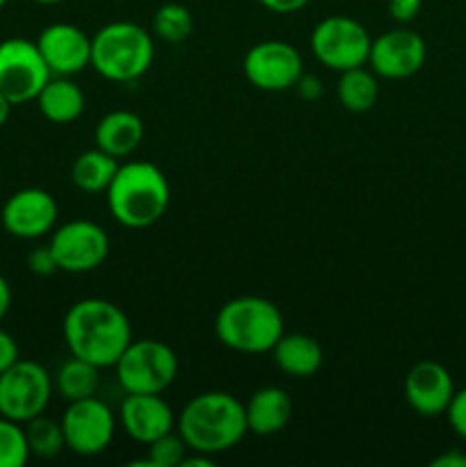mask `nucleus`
Masks as SVG:
<instances>
[{"label": "nucleus", "instance_id": "obj_31", "mask_svg": "<svg viewBox=\"0 0 466 467\" xmlns=\"http://www.w3.org/2000/svg\"><path fill=\"white\" fill-rule=\"evenodd\" d=\"M388 16L396 23H411L420 14V7H423V0H387Z\"/></svg>", "mask_w": 466, "mask_h": 467}, {"label": "nucleus", "instance_id": "obj_17", "mask_svg": "<svg viewBox=\"0 0 466 467\" xmlns=\"http://www.w3.org/2000/svg\"><path fill=\"white\" fill-rule=\"evenodd\" d=\"M119 420L128 436L140 445L158 441L164 433L174 431V410L160 395L146 392H126V400L119 409Z\"/></svg>", "mask_w": 466, "mask_h": 467}, {"label": "nucleus", "instance_id": "obj_27", "mask_svg": "<svg viewBox=\"0 0 466 467\" xmlns=\"http://www.w3.org/2000/svg\"><path fill=\"white\" fill-rule=\"evenodd\" d=\"M26 429L0 415V467H23L30 459Z\"/></svg>", "mask_w": 466, "mask_h": 467}, {"label": "nucleus", "instance_id": "obj_34", "mask_svg": "<svg viewBox=\"0 0 466 467\" xmlns=\"http://www.w3.org/2000/svg\"><path fill=\"white\" fill-rule=\"evenodd\" d=\"M311 0H259L260 7L272 14H295L304 9Z\"/></svg>", "mask_w": 466, "mask_h": 467}, {"label": "nucleus", "instance_id": "obj_25", "mask_svg": "<svg viewBox=\"0 0 466 467\" xmlns=\"http://www.w3.org/2000/svg\"><path fill=\"white\" fill-rule=\"evenodd\" d=\"M151 30L158 39L167 41V44H181L195 30V18H192V12L185 5L164 3L155 9Z\"/></svg>", "mask_w": 466, "mask_h": 467}, {"label": "nucleus", "instance_id": "obj_28", "mask_svg": "<svg viewBox=\"0 0 466 467\" xmlns=\"http://www.w3.org/2000/svg\"><path fill=\"white\" fill-rule=\"evenodd\" d=\"M149 454H146V465L149 467H181L183 459L187 456V445L178 431H169L160 436L158 441L149 442Z\"/></svg>", "mask_w": 466, "mask_h": 467}, {"label": "nucleus", "instance_id": "obj_10", "mask_svg": "<svg viewBox=\"0 0 466 467\" xmlns=\"http://www.w3.org/2000/svg\"><path fill=\"white\" fill-rule=\"evenodd\" d=\"M59 424H62L67 450L85 459L103 454L112 445L117 431V418L112 409L96 395L69 401Z\"/></svg>", "mask_w": 466, "mask_h": 467}, {"label": "nucleus", "instance_id": "obj_39", "mask_svg": "<svg viewBox=\"0 0 466 467\" xmlns=\"http://www.w3.org/2000/svg\"><path fill=\"white\" fill-rule=\"evenodd\" d=\"M5 5H7V0H0V9H3Z\"/></svg>", "mask_w": 466, "mask_h": 467}, {"label": "nucleus", "instance_id": "obj_14", "mask_svg": "<svg viewBox=\"0 0 466 467\" xmlns=\"http://www.w3.org/2000/svg\"><path fill=\"white\" fill-rule=\"evenodd\" d=\"M58 201L41 187H26L14 192L3 205V226L18 240H39L55 231Z\"/></svg>", "mask_w": 466, "mask_h": 467}, {"label": "nucleus", "instance_id": "obj_38", "mask_svg": "<svg viewBox=\"0 0 466 467\" xmlns=\"http://www.w3.org/2000/svg\"><path fill=\"white\" fill-rule=\"evenodd\" d=\"M32 3H37V5H59V3H64V0H32Z\"/></svg>", "mask_w": 466, "mask_h": 467}, {"label": "nucleus", "instance_id": "obj_1", "mask_svg": "<svg viewBox=\"0 0 466 467\" xmlns=\"http://www.w3.org/2000/svg\"><path fill=\"white\" fill-rule=\"evenodd\" d=\"M62 336L71 356L103 369L114 368L119 356L131 345L132 327L117 304L90 296L67 310Z\"/></svg>", "mask_w": 466, "mask_h": 467}, {"label": "nucleus", "instance_id": "obj_33", "mask_svg": "<svg viewBox=\"0 0 466 467\" xmlns=\"http://www.w3.org/2000/svg\"><path fill=\"white\" fill-rule=\"evenodd\" d=\"M295 91L304 100H318L320 96H323L324 87H323V80H320L318 76H313V73H302L300 80H297V85H295Z\"/></svg>", "mask_w": 466, "mask_h": 467}, {"label": "nucleus", "instance_id": "obj_15", "mask_svg": "<svg viewBox=\"0 0 466 467\" xmlns=\"http://www.w3.org/2000/svg\"><path fill=\"white\" fill-rule=\"evenodd\" d=\"M37 46L53 76H76L91 64V36L73 23H50L37 36Z\"/></svg>", "mask_w": 466, "mask_h": 467}, {"label": "nucleus", "instance_id": "obj_37", "mask_svg": "<svg viewBox=\"0 0 466 467\" xmlns=\"http://www.w3.org/2000/svg\"><path fill=\"white\" fill-rule=\"evenodd\" d=\"M12 108H14V105L9 103V100H7V96H5L3 91H0V128H3L5 123H7V119H9V112H12Z\"/></svg>", "mask_w": 466, "mask_h": 467}, {"label": "nucleus", "instance_id": "obj_23", "mask_svg": "<svg viewBox=\"0 0 466 467\" xmlns=\"http://www.w3.org/2000/svg\"><path fill=\"white\" fill-rule=\"evenodd\" d=\"M336 96L338 103L347 109V112L364 114L377 105L379 99V80L370 68L356 67L347 68L341 73L336 82Z\"/></svg>", "mask_w": 466, "mask_h": 467}, {"label": "nucleus", "instance_id": "obj_8", "mask_svg": "<svg viewBox=\"0 0 466 467\" xmlns=\"http://www.w3.org/2000/svg\"><path fill=\"white\" fill-rule=\"evenodd\" d=\"M53 395V379L44 365L18 358L0 374V415L14 422H30L44 415Z\"/></svg>", "mask_w": 466, "mask_h": 467}, {"label": "nucleus", "instance_id": "obj_4", "mask_svg": "<svg viewBox=\"0 0 466 467\" xmlns=\"http://www.w3.org/2000/svg\"><path fill=\"white\" fill-rule=\"evenodd\" d=\"M283 333L281 310L265 296H236L215 315V336L238 354H270Z\"/></svg>", "mask_w": 466, "mask_h": 467}, {"label": "nucleus", "instance_id": "obj_36", "mask_svg": "<svg viewBox=\"0 0 466 467\" xmlns=\"http://www.w3.org/2000/svg\"><path fill=\"white\" fill-rule=\"evenodd\" d=\"M9 306H12V287H9L7 278L0 274V322L9 313Z\"/></svg>", "mask_w": 466, "mask_h": 467}, {"label": "nucleus", "instance_id": "obj_3", "mask_svg": "<svg viewBox=\"0 0 466 467\" xmlns=\"http://www.w3.org/2000/svg\"><path fill=\"white\" fill-rule=\"evenodd\" d=\"M105 199L114 222L131 231H142L164 217L172 190L163 169L144 160H131L119 164Z\"/></svg>", "mask_w": 466, "mask_h": 467}, {"label": "nucleus", "instance_id": "obj_18", "mask_svg": "<svg viewBox=\"0 0 466 467\" xmlns=\"http://www.w3.org/2000/svg\"><path fill=\"white\" fill-rule=\"evenodd\" d=\"M245 418L249 433L260 438L274 436L292 420V400L283 388L265 386L249 397L245 404Z\"/></svg>", "mask_w": 466, "mask_h": 467}, {"label": "nucleus", "instance_id": "obj_32", "mask_svg": "<svg viewBox=\"0 0 466 467\" xmlns=\"http://www.w3.org/2000/svg\"><path fill=\"white\" fill-rule=\"evenodd\" d=\"M18 360V345L12 333L0 328V374Z\"/></svg>", "mask_w": 466, "mask_h": 467}, {"label": "nucleus", "instance_id": "obj_30", "mask_svg": "<svg viewBox=\"0 0 466 467\" xmlns=\"http://www.w3.org/2000/svg\"><path fill=\"white\" fill-rule=\"evenodd\" d=\"M446 418L448 424L452 427V431H455L461 441H466V388L455 390L450 404H448Z\"/></svg>", "mask_w": 466, "mask_h": 467}, {"label": "nucleus", "instance_id": "obj_29", "mask_svg": "<svg viewBox=\"0 0 466 467\" xmlns=\"http://www.w3.org/2000/svg\"><path fill=\"white\" fill-rule=\"evenodd\" d=\"M27 269L37 276H53L59 272L58 260H55L50 246H37L27 254Z\"/></svg>", "mask_w": 466, "mask_h": 467}, {"label": "nucleus", "instance_id": "obj_9", "mask_svg": "<svg viewBox=\"0 0 466 467\" xmlns=\"http://www.w3.org/2000/svg\"><path fill=\"white\" fill-rule=\"evenodd\" d=\"M50 78L53 73L41 57L37 41L21 36L0 41V91L9 103L23 105L35 100Z\"/></svg>", "mask_w": 466, "mask_h": 467}, {"label": "nucleus", "instance_id": "obj_21", "mask_svg": "<svg viewBox=\"0 0 466 467\" xmlns=\"http://www.w3.org/2000/svg\"><path fill=\"white\" fill-rule=\"evenodd\" d=\"M35 100L46 121L58 123V126L78 121L85 112V91L67 76L50 78Z\"/></svg>", "mask_w": 466, "mask_h": 467}, {"label": "nucleus", "instance_id": "obj_35", "mask_svg": "<svg viewBox=\"0 0 466 467\" xmlns=\"http://www.w3.org/2000/svg\"><path fill=\"white\" fill-rule=\"evenodd\" d=\"M432 467H466V454L457 447L446 450L443 454H439L437 459H432Z\"/></svg>", "mask_w": 466, "mask_h": 467}, {"label": "nucleus", "instance_id": "obj_13", "mask_svg": "<svg viewBox=\"0 0 466 467\" xmlns=\"http://www.w3.org/2000/svg\"><path fill=\"white\" fill-rule=\"evenodd\" d=\"M425 59H428V46L423 36L407 27H396L373 39L368 67L384 80H407L423 68Z\"/></svg>", "mask_w": 466, "mask_h": 467}, {"label": "nucleus", "instance_id": "obj_19", "mask_svg": "<svg viewBox=\"0 0 466 467\" xmlns=\"http://www.w3.org/2000/svg\"><path fill=\"white\" fill-rule=\"evenodd\" d=\"M144 140V121L131 109H114L105 114L94 130L96 149L105 150L112 158H128L135 153Z\"/></svg>", "mask_w": 466, "mask_h": 467}, {"label": "nucleus", "instance_id": "obj_24", "mask_svg": "<svg viewBox=\"0 0 466 467\" xmlns=\"http://www.w3.org/2000/svg\"><path fill=\"white\" fill-rule=\"evenodd\" d=\"M53 388L64 401H78L87 400V397H94L96 390H99V368L87 363V360L71 356L67 363L59 365Z\"/></svg>", "mask_w": 466, "mask_h": 467}, {"label": "nucleus", "instance_id": "obj_20", "mask_svg": "<svg viewBox=\"0 0 466 467\" xmlns=\"http://www.w3.org/2000/svg\"><path fill=\"white\" fill-rule=\"evenodd\" d=\"M270 354H272L277 368L292 379L313 377L323 368L324 360L320 342L306 333H283Z\"/></svg>", "mask_w": 466, "mask_h": 467}, {"label": "nucleus", "instance_id": "obj_12", "mask_svg": "<svg viewBox=\"0 0 466 467\" xmlns=\"http://www.w3.org/2000/svg\"><path fill=\"white\" fill-rule=\"evenodd\" d=\"M48 246L58 260L59 272L87 274L108 260L110 237L96 222L73 219L55 228Z\"/></svg>", "mask_w": 466, "mask_h": 467}, {"label": "nucleus", "instance_id": "obj_2", "mask_svg": "<svg viewBox=\"0 0 466 467\" xmlns=\"http://www.w3.org/2000/svg\"><path fill=\"white\" fill-rule=\"evenodd\" d=\"M178 433L190 451L224 454L249 433L245 404L222 390L201 392L178 413Z\"/></svg>", "mask_w": 466, "mask_h": 467}, {"label": "nucleus", "instance_id": "obj_5", "mask_svg": "<svg viewBox=\"0 0 466 467\" xmlns=\"http://www.w3.org/2000/svg\"><path fill=\"white\" fill-rule=\"evenodd\" d=\"M155 57L154 35L132 21H114L91 36L90 67L110 82H132L144 76Z\"/></svg>", "mask_w": 466, "mask_h": 467}, {"label": "nucleus", "instance_id": "obj_7", "mask_svg": "<svg viewBox=\"0 0 466 467\" xmlns=\"http://www.w3.org/2000/svg\"><path fill=\"white\" fill-rule=\"evenodd\" d=\"M373 36L364 26L352 16L323 18L311 32V53L323 67L343 73L347 68L365 67Z\"/></svg>", "mask_w": 466, "mask_h": 467}, {"label": "nucleus", "instance_id": "obj_22", "mask_svg": "<svg viewBox=\"0 0 466 467\" xmlns=\"http://www.w3.org/2000/svg\"><path fill=\"white\" fill-rule=\"evenodd\" d=\"M119 169V160L101 149L85 150L71 164V181L85 194H101L110 187L114 173Z\"/></svg>", "mask_w": 466, "mask_h": 467}, {"label": "nucleus", "instance_id": "obj_11", "mask_svg": "<svg viewBox=\"0 0 466 467\" xmlns=\"http://www.w3.org/2000/svg\"><path fill=\"white\" fill-rule=\"evenodd\" d=\"M242 73L254 89L279 94V91L295 89L297 80L304 73V59L300 50L288 41H259L245 53Z\"/></svg>", "mask_w": 466, "mask_h": 467}, {"label": "nucleus", "instance_id": "obj_6", "mask_svg": "<svg viewBox=\"0 0 466 467\" xmlns=\"http://www.w3.org/2000/svg\"><path fill=\"white\" fill-rule=\"evenodd\" d=\"M119 386L126 392L163 395L178 377V358L174 349L154 337L132 340L114 363Z\"/></svg>", "mask_w": 466, "mask_h": 467}, {"label": "nucleus", "instance_id": "obj_16", "mask_svg": "<svg viewBox=\"0 0 466 467\" xmlns=\"http://www.w3.org/2000/svg\"><path fill=\"white\" fill-rule=\"evenodd\" d=\"M455 390L450 372L437 360H420L405 377V400L420 418L446 415Z\"/></svg>", "mask_w": 466, "mask_h": 467}, {"label": "nucleus", "instance_id": "obj_26", "mask_svg": "<svg viewBox=\"0 0 466 467\" xmlns=\"http://www.w3.org/2000/svg\"><path fill=\"white\" fill-rule=\"evenodd\" d=\"M23 429H26L27 447H30L32 456H39V459H55V456L62 454V451L67 450L62 424L55 422V420L37 415L30 422H26Z\"/></svg>", "mask_w": 466, "mask_h": 467}]
</instances>
